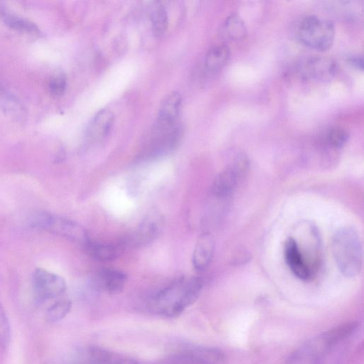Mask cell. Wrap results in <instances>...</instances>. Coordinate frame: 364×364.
<instances>
[{
    "mask_svg": "<svg viewBox=\"0 0 364 364\" xmlns=\"http://www.w3.org/2000/svg\"><path fill=\"white\" fill-rule=\"evenodd\" d=\"M249 161L244 154L237 156L232 163L219 173L212 184V192L218 198L229 196L235 188L239 178L246 173Z\"/></svg>",
    "mask_w": 364,
    "mask_h": 364,
    "instance_id": "52a82bcc",
    "label": "cell"
},
{
    "mask_svg": "<svg viewBox=\"0 0 364 364\" xmlns=\"http://www.w3.org/2000/svg\"><path fill=\"white\" fill-rule=\"evenodd\" d=\"M127 279V274L123 271L113 267L101 269L95 278L97 287L111 294L122 292Z\"/></svg>",
    "mask_w": 364,
    "mask_h": 364,
    "instance_id": "7c38bea8",
    "label": "cell"
},
{
    "mask_svg": "<svg viewBox=\"0 0 364 364\" xmlns=\"http://www.w3.org/2000/svg\"><path fill=\"white\" fill-rule=\"evenodd\" d=\"M112 364H139L134 360L129 358H122L114 361Z\"/></svg>",
    "mask_w": 364,
    "mask_h": 364,
    "instance_id": "83f0119b",
    "label": "cell"
},
{
    "mask_svg": "<svg viewBox=\"0 0 364 364\" xmlns=\"http://www.w3.org/2000/svg\"><path fill=\"white\" fill-rule=\"evenodd\" d=\"M0 14L4 23L9 28L28 33H39L38 27L32 21L18 16L5 9L0 10Z\"/></svg>",
    "mask_w": 364,
    "mask_h": 364,
    "instance_id": "d6986e66",
    "label": "cell"
},
{
    "mask_svg": "<svg viewBox=\"0 0 364 364\" xmlns=\"http://www.w3.org/2000/svg\"><path fill=\"white\" fill-rule=\"evenodd\" d=\"M11 338V325L7 314L0 303V346L6 348Z\"/></svg>",
    "mask_w": 364,
    "mask_h": 364,
    "instance_id": "cb8c5ba5",
    "label": "cell"
},
{
    "mask_svg": "<svg viewBox=\"0 0 364 364\" xmlns=\"http://www.w3.org/2000/svg\"><path fill=\"white\" fill-rule=\"evenodd\" d=\"M66 77L63 73H58L52 77L48 83L49 91L55 97L63 95L66 90Z\"/></svg>",
    "mask_w": 364,
    "mask_h": 364,
    "instance_id": "d4e9b609",
    "label": "cell"
},
{
    "mask_svg": "<svg viewBox=\"0 0 364 364\" xmlns=\"http://www.w3.org/2000/svg\"><path fill=\"white\" fill-rule=\"evenodd\" d=\"M32 287L35 300L39 304L60 297L67 288L62 277L43 268L34 270Z\"/></svg>",
    "mask_w": 364,
    "mask_h": 364,
    "instance_id": "8992f818",
    "label": "cell"
},
{
    "mask_svg": "<svg viewBox=\"0 0 364 364\" xmlns=\"http://www.w3.org/2000/svg\"><path fill=\"white\" fill-rule=\"evenodd\" d=\"M215 248L213 236L208 232L202 233L196 243L192 256V264L197 272L205 270L211 262Z\"/></svg>",
    "mask_w": 364,
    "mask_h": 364,
    "instance_id": "5bb4252c",
    "label": "cell"
},
{
    "mask_svg": "<svg viewBox=\"0 0 364 364\" xmlns=\"http://www.w3.org/2000/svg\"><path fill=\"white\" fill-rule=\"evenodd\" d=\"M150 19L154 36H162L168 27V16L163 5L156 3L151 11Z\"/></svg>",
    "mask_w": 364,
    "mask_h": 364,
    "instance_id": "44dd1931",
    "label": "cell"
},
{
    "mask_svg": "<svg viewBox=\"0 0 364 364\" xmlns=\"http://www.w3.org/2000/svg\"><path fill=\"white\" fill-rule=\"evenodd\" d=\"M333 255L341 272L346 277H356L363 263V246L358 232L351 227L338 230L332 240Z\"/></svg>",
    "mask_w": 364,
    "mask_h": 364,
    "instance_id": "7a4b0ae2",
    "label": "cell"
},
{
    "mask_svg": "<svg viewBox=\"0 0 364 364\" xmlns=\"http://www.w3.org/2000/svg\"><path fill=\"white\" fill-rule=\"evenodd\" d=\"M31 224L34 227L77 242L82 246L90 238L87 231L80 224L46 211L34 213Z\"/></svg>",
    "mask_w": 364,
    "mask_h": 364,
    "instance_id": "277c9868",
    "label": "cell"
},
{
    "mask_svg": "<svg viewBox=\"0 0 364 364\" xmlns=\"http://www.w3.org/2000/svg\"><path fill=\"white\" fill-rule=\"evenodd\" d=\"M198 364H225L226 356L220 350L207 346H189L181 351Z\"/></svg>",
    "mask_w": 364,
    "mask_h": 364,
    "instance_id": "2e32d148",
    "label": "cell"
},
{
    "mask_svg": "<svg viewBox=\"0 0 364 364\" xmlns=\"http://www.w3.org/2000/svg\"><path fill=\"white\" fill-rule=\"evenodd\" d=\"M181 135L182 130L178 124L166 133L152 135L141 154V158L152 160L170 154L177 147Z\"/></svg>",
    "mask_w": 364,
    "mask_h": 364,
    "instance_id": "30bf717a",
    "label": "cell"
},
{
    "mask_svg": "<svg viewBox=\"0 0 364 364\" xmlns=\"http://www.w3.org/2000/svg\"><path fill=\"white\" fill-rule=\"evenodd\" d=\"M222 34L232 41L243 39L247 34V28L244 21L237 14H230L222 26Z\"/></svg>",
    "mask_w": 364,
    "mask_h": 364,
    "instance_id": "ac0fdd59",
    "label": "cell"
},
{
    "mask_svg": "<svg viewBox=\"0 0 364 364\" xmlns=\"http://www.w3.org/2000/svg\"><path fill=\"white\" fill-rule=\"evenodd\" d=\"M335 32L331 21L309 15L299 22L296 36L303 45L316 50L325 51L331 48Z\"/></svg>",
    "mask_w": 364,
    "mask_h": 364,
    "instance_id": "3957f363",
    "label": "cell"
},
{
    "mask_svg": "<svg viewBox=\"0 0 364 364\" xmlns=\"http://www.w3.org/2000/svg\"><path fill=\"white\" fill-rule=\"evenodd\" d=\"M347 61L353 68L359 70H363V60L362 56L353 55L348 57L347 58Z\"/></svg>",
    "mask_w": 364,
    "mask_h": 364,
    "instance_id": "4316f807",
    "label": "cell"
},
{
    "mask_svg": "<svg viewBox=\"0 0 364 364\" xmlns=\"http://www.w3.org/2000/svg\"><path fill=\"white\" fill-rule=\"evenodd\" d=\"M167 364H198L185 353L180 352L168 358Z\"/></svg>",
    "mask_w": 364,
    "mask_h": 364,
    "instance_id": "484cf974",
    "label": "cell"
},
{
    "mask_svg": "<svg viewBox=\"0 0 364 364\" xmlns=\"http://www.w3.org/2000/svg\"><path fill=\"white\" fill-rule=\"evenodd\" d=\"M182 97L177 91L169 92L162 100L157 118L152 129V135L168 132L177 125V119L181 108Z\"/></svg>",
    "mask_w": 364,
    "mask_h": 364,
    "instance_id": "9c48e42d",
    "label": "cell"
},
{
    "mask_svg": "<svg viewBox=\"0 0 364 364\" xmlns=\"http://www.w3.org/2000/svg\"><path fill=\"white\" fill-rule=\"evenodd\" d=\"M230 50L225 44H218L211 47L205 57V67L210 73H216L228 63Z\"/></svg>",
    "mask_w": 364,
    "mask_h": 364,
    "instance_id": "e0dca14e",
    "label": "cell"
},
{
    "mask_svg": "<svg viewBox=\"0 0 364 364\" xmlns=\"http://www.w3.org/2000/svg\"><path fill=\"white\" fill-rule=\"evenodd\" d=\"M83 249L94 259L109 262L117 259L123 252L125 245L123 241L116 243H104L90 238L83 245Z\"/></svg>",
    "mask_w": 364,
    "mask_h": 364,
    "instance_id": "4fadbf2b",
    "label": "cell"
},
{
    "mask_svg": "<svg viewBox=\"0 0 364 364\" xmlns=\"http://www.w3.org/2000/svg\"><path fill=\"white\" fill-rule=\"evenodd\" d=\"M284 252L286 263L291 272L300 279L308 280L311 277V270L294 238L289 237L286 240Z\"/></svg>",
    "mask_w": 364,
    "mask_h": 364,
    "instance_id": "8fae6325",
    "label": "cell"
},
{
    "mask_svg": "<svg viewBox=\"0 0 364 364\" xmlns=\"http://www.w3.org/2000/svg\"><path fill=\"white\" fill-rule=\"evenodd\" d=\"M164 224L163 216L157 211L147 214L123 242L125 245L141 247L153 242L161 233Z\"/></svg>",
    "mask_w": 364,
    "mask_h": 364,
    "instance_id": "ba28073f",
    "label": "cell"
},
{
    "mask_svg": "<svg viewBox=\"0 0 364 364\" xmlns=\"http://www.w3.org/2000/svg\"><path fill=\"white\" fill-rule=\"evenodd\" d=\"M112 359L110 352L100 347L90 346L80 355L77 364H109Z\"/></svg>",
    "mask_w": 364,
    "mask_h": 364,
    "instance_id": "ffe728a7",
    "label": "cell"
},
{
    "mask_svg": "<svg viewBox=\"0 0 364 364\" xmlns=\"http://www.w3.org/2000/svg\"><path fill=\"white\" fill-rule=\"evenodd\" d=\"M114 114L108 109L99 111L90 122L87 137L92 142L104 139L109 133L114 124Z\"/></svg>",
    "mask_w": 364,
    "mask_h": 364,
    "instance_id": "9a60e30c",
    "label": "cell"
},
{
    "mask_svg": "<svg viewBox=\"0 0 364 364\" xmlns=\"http://www.w3.org/2000/svg\"><path fill=\"white\" fill-rule=\"evenodd\" d=\"M203 281L197 277L178 278L161 289L151 300L154 312L166 317L179 316L198 298Z\"/></svg>",
    "mask_w": 364,
    "mask_h": 364,
    "instance_id": "6da1fadb",
    "label": "cell"
},
{
    "mask_svg": "<svg viewBox=\"0 0 364 364\" xmlns=\"http://www.w3.org/2000/svg\"><path fill=\"white\" fill-rule=\"evenodd\" d=\"M348 132L343 127H335L329 129L326 135L328 144L333 148L340 149L348 141Z\"/></svg>",
    "mask_w": 364,
    "mask_h": 364,
    "instance_id": "603a6c76",
    "label": "cell"
},
{
    "mask_svg": "<svg viewBox=\"0 0 364 364\" xmlns=\"http://www.w3.org/2000/svg\"><path fill=\"white\" fill-rule=\"evenodd\" d=\"M71 306L69 299L61 298L56 300L47 309L46 319L51 323L62 320L69 313Z\"/></svg>",
    "mask_w": 364,
    "mask_h": 364,
    "instance_id": "7402d4cb",
    "label": "cell"
},
{
    "mask_svg": "<svg viewBox=\"0 0 364 364\" xmlns=\"http://www.w3.org/2000/svg\"><path fill=\"white\" fill-rule=\"evenodd\" d=\"M294 70L301 79L324 82L331 80L336 75L338 65L329 57L308 55L296 63Z\"/></svg>",
    "mask_w": 364,
    "mask_h": 364,
    "instance_id": "5b68a950",
    "label": "cell"
}]
</instances>
